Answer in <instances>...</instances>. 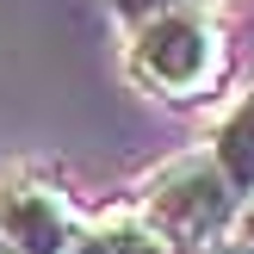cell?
<instances>
[{
    "label": "cell",
    "mask_w": 254,
    "mask_h": 254,
    "mask_svg": "<svg viewBox=\"0 0 254 254\" xmlns=\"http://www.w3.org/2000/svg\"><path fill=\"white\" fill-rule=\"evenodd\" d=\"M205 149H211V161L230 174V186L248 198V192H254V87L236 93V106L217 118V130H211Z\"/></svg>",
    "instance_id": "obj_5"
},
{
    "label": "cell",
    "mask_w": 254,
    "mask_h": 254,
    "mask_svg": "<svg viewBox=\"0 0 254 254\" xmlns=\"http://www.w3.org/2000/svg\"><path fill=\"white\" fill-rule=\"evenodd\" d=\"M0 254H19V248H12V242H0Z\"/></svg>",
    "instance_id": "obj_9"
},
{
    "label": "cell",
    "mask_w": 254,
    "mask_h": 254,
    "mask_svg": "<svg viewBox=\"0 0 254 254\" xmlns=\"http://www.w3.org/2000/svg\"><path fill=\"white\" fill-rule=\"evenodd\" d=\"M81 230H87V211L74 205L62 180L37 168L0 174V242H12L19 254H74Z\"/></svg>",
    "instance_id": "obj_3"
},
{
    "label": "cell",
    "mask_w": 254,
    "mask_h": 254,
    "mask_svg": "<svg viewBox=\"0 0 254 254\" xmlns=\"http://www.w3.org/2000/svg\"><path fill=\"white\" fill-rule=\"evenodd\" d=\"M230 242H242V248H254V192L242 198V217H236V236Z\"/></svg>",
    "instance_id": "obj_7"
},
{
    "label": "cell",
    "mask_w": 254,
    "mask_h": 254,
    "mask_svg": "<svg viewBox=\"0 0 254 254\" xmlns=\"http://www.w3.org/2000/svg\"><path fill=\"white\" fill-rule=\"evenodd\" d=\"M74 254H174V242L143 217V211H106V217H87Z\"/></svg>",
    "instance_id": "obj_4"
},
{
    "label": "cell",
    "mask_w": 254,
    "mask_h": 254,
    "mask_svg": "<svg viewBox=\"0 0 254 254\" xmlns=\"http://www.w3.org/2000/svg\"><path fill=\"white\" fill-rule=\"evenodd\" d=\"M124 74L161 106H205L230 81V31L217 12H168L124 37Z\"/></svg>",
    "instance_id": "obj_1"
},
{
    "label": "cell",
    "mask_w": 254,
    "mask_h": 254,
    "mask_svg": "<svg viewBox=\"0 0 254 254\" xmlns=\"http://www.w3.org/2000/svg\"><path fill=\"white\" fill-rule=\"evenodd\" d=\"M192 254H254V248H242V242H211V248H192Z\"/></svg>",
    "instance_id": "obj_8"
},
{
    "label": "cell",
    "mask_w": 254,
    "mask_h": 254,
    "mask_svg": "<svg viewBox=\"0 0 254 254\" xmlns=\"http://www.w3.org/2000/svg\"><path fill=\"white\" fill-rule=\"evenodd\" d=\"M136 211L174 242V254H192V248H211V242L236 236L242 192L211 161V149H192V155H174L168 168H155L136 186Z\"/></svg>",
    "instance_id": "obj_2"
},
{
    "label": "cell",
    "mask_w": 254,
    "mask_h": 254,
    "mask_svg": "<svg viewBox=\"0 0 254 254\" xmlns=\"http://www.w3.org/2000/svg\"><path fill=\"white\" fill-rule=\"evenodd\" d=\"M217 0H112V19L124 25V37L149 19H168V12H211Z\"/></svg>",
    "instance_id": "obj_6"
}]
</instances>
